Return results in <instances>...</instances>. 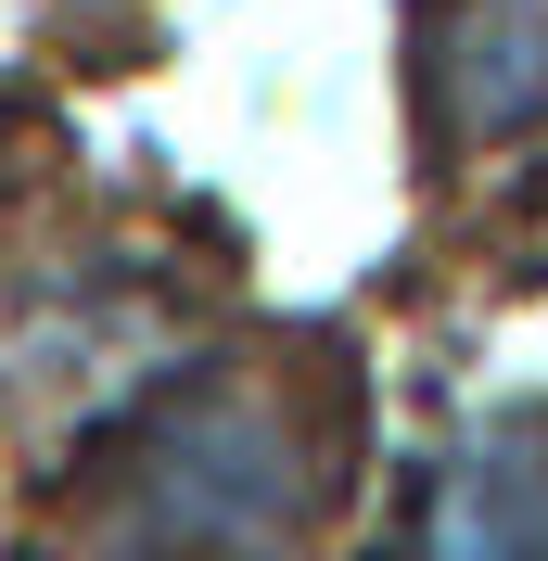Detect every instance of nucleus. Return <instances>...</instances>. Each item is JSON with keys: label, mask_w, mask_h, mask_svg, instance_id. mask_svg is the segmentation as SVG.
Masks as SVG:
<instances>
[{"label": "nucleus", "mask_w": 548, "mask_h": 561, "mask_svg": "<svg viewBox=\"0 0 548 561\" xmlns=\"http://www.w3.org/2000/svg\"><path fill=\"white\" fill-rule=\"evenodd\" d=\"M90 485L128 561H281L319 524V421L255 370H192L115 421Z\"/></svg>", "instance_id": "1"}, {"label": "nucleus", "mask_w": 548, "mask_h": 561, "mask_svg": "<svg viewBox=\"0 0 548 561\" xmlns=\"http://www.w3.org/2000/svg\"><path fill=\"white\" fill-rule=\"evenodd\" d=\"M434 103L459 140L548 115V13L536 0H446L434 13Z\"/></svg>", "instance_id": "2"}, {"label": "nucleus", "mask_w": 548, "mask_h": 561, "mask_svg": "<svg viewBox=\"0 0 548 561\" xmlns=\"http://www.w3.org/2000/svg\"><path fill=\"white\" fill-rule=\"evenodd\" d=\"M434 561H548V421H498L434 485Z\"/></svg>", "instance_id": "3"}]
</instances>
